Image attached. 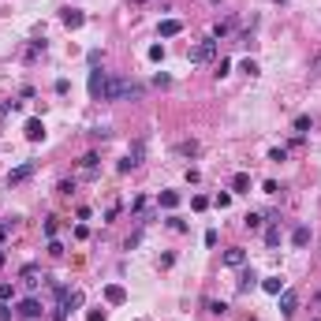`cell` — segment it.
Wrapping results in <instances>:
<instances>
[{"mask_svg": "<svg viewBox=\"0 0 321 321\" xmlns=\"http://www.w3.org/2000/svg\"><path fill=\"white\" fill-rule=\"evenodd\" d=\"M52 288H56V314H52V321H64L71 310L82 306V291H68V288H60V284H52Z\"/></svg>", "mask_w": 321, "mask_h": 321, "instance_id": "cell-1", "label": "cell"}, {"mask_svg": "<svg viewBox=\"0 0 321 321\" xmlns=\"http://www.w3.org/2000/svg\"><path fill=\"white\" fill-rule=\"evenodd\" d=\"M187 56H191V64H209L213 56H217V37H205V41H198Z\"/></svg>", "mask_w": 321, "mask_h": 321, "instance_id": "cell-2", "label": "cell"}, {"mask_svg": "<svg viewBox=\"0 0 321 321\" xmlns=\"http://www.w3.org/2000/svg\"><path fill=\"white\" fill-rule=\"evenodd\" d=\"M277 299H280V314H284V317H291V314L299 310V295H295L291 288H284V291H280Z\"/></svg>", "mask_w": 321, "mask_h": 321, "instance_id": "cell-3", "label": "cell"}, {"mask_svg": "<svg viewBox=\"0 0 321 321\" xmlns=\"http://www.w3.org/2000/svg\"><path fill=\"white\" fill-rule=\"evenodd\" d=\"M34 161H26V165H19V168H12V172H8V187H12V183H23V179H30L34 176Z\"/></svg>", "mask_w": 321, "mask_h": 321, "instance_id": "cell-4", "label": "cell"}, {"mask_svg": "<svg viewBox=\"0 0 321 321\" xmlns=\"http://www.w3.org/2000/svg\"><path fill=\"white\" fill-rule=\"evenodd\" d=\"M19 277H23V284H26V288L34 291V288H37V284H41V280H45V273L37 269V265H26L23 273H19Z\"/></svg>", "mask_w": 321, "mask_h": 321, "instance_id": "cell-5", "label": "cell"}, {"mask_svg": "<svg viewBox=\"0 0 321 321\" xmlns=\"http://www.w3.org/2000/svg\"><path fill=\"white\" fill-rule=\"evenodd\" d=\"M243 261H247V250H243V247H232V250H224V265H228V269H239Z\"/></svg>", "mask_w": 321, "mask_h": 321, "instance_id": "cell-6", "label": "cell"}, {"mask_svg": "<svg viewBox=\"0 0 321 321\" xmlns=\"http://www.w3.org/2000/svg\"><path fill=\"white\" fill-rule=\"evenodd\" d=\"M60 23L68 26V30H79V26L86 23V15H82V12H75V8H68V12L60 15Z\"/></svg>", "mask_w": 321, "mask_h": 321, "instance_id": "cell-7", "label": "cell"}, {"mask_svg": "<svg viewBox=\"0 0 321 321\" xmlns=\"http://www.w3.org/2000/svg\"><path fill=\"white\" fill-rule=\"evenodd\" d=\"M15 310H19V317H41V303L37 299H23Z\"/></svg>", "mask_w": 321, "mask_h": 321, "instance_id": "cell-8", "label": "cell"}, {"mask_svg": "<svg viewBox=\"0 0 321 321\" xmlns=\"http://www.w3.org/2000/svg\"><path fill=\"white\" fill-rule=\"evenodd\" d=\"M105 79H109L105 71H97V68L90 71V97H101V90H105Z\"/></svg>", "mask_w": 321, "mask_h": 321, "instance_id": "cell-9", "label": "cell"}, {"mask_svg": "<svg viewBox=\"0 0 321 321\" xmlns=\"http://www.w3.org/2000/svg\"><path fill=\"white\" fill-rule=\"evenodd\" d=\"M26 138H30V142H41L45 138V124L41 120H26Z\"/></svg>", "mask_w": 321, "mask_h": 321, "instance_id": "cell-10", "label": "cell"}, {"mask_svg": "<svg viewBox=\"0 0 321 321\" xmlns=\"http://www.w3.org/2000/svg\"><path fill=\"white\" fill-rule=\"evenodd\" d=\"M105 299H109L112 306H120V303H127V291L120 288V284H109V288H105Z\"/></svg>", "mask_w": 321, "mask_h": 321, "instance_id": "cell-11", "label": "cell"}, {"mask_svg": "<svg viewBox=\"0 0 321 321\" xmlns=\"http://www.w3.org/2000/svg\"><path fill=\"white\" fill-rule=\"evenodd\" d=\"M232 191H235V194H247V191H250V176H247V172H235V176H232Z\"/></svg>", "mask_w": 321, "mask_h": 321, "instance_id": "cell-12", "label": "cell"}, {"mask_svg": "<svg viewBox=\"0 0 321 321\" xmlns=\"http://www.w3.org/2000/svg\"><path fill=\"white\" fill-rule=\"evenodd\" d=\"M261 288H265L269 295H280V291H284L288 284H284V277H265V280H261Z\"/></svg>", "mask_w": 321, "mask_h": 321, "instance_id": "cell-13", "label": "cell"}, {"mask_svg": "<svg viewBox=\"0 0 321 321\" xmlns=\"http://www.w3.org/2000/svg\"><path fill=\"white\" fill-rule=\"evenodd\" d=\"M306 243H310V228H306V224H299V228L291 232V247H306Z\"/></svg>", "mask_w": 321, "mask_h": 321, "instance_id": "cell-14", "label": "cell"}, {"mask_svg": "<svg viewBox=\"0 0 321 321\" xmlns=\"http://www.w3.org/2000/svg\"><path fill=\"white\" fill-rule=\"evenodd\" d=\"M179 30H183V23H179V19H165V23H161V37H176Z\"/></svg>", "mask_w": 321, "mask_h": 321, "instance_id": "cell-15", "label": "cell"}, {"mask_svg": "<svg viewBox=\"0 0 321 321\" xmlns=\"http://www.w3.org/2000/svg\"><path fill=\"white\" fill-rule=\"evenodd\" d=\"M235 30V19H221V23L213 26V37H224V34H232Z\"/></svg>", "mask_w": 321, "mask_h": 321, "instance_id": "cell-16", "label": "cell"}, {"mask_svg": "<svg viewBox=\"0 0 321 321\" xmlns=\"http://www.w3.org/2000/svg\"><path fill=\"white\" fill-rule=\"evenodd\" d=\"M254 284H258V273H254V269H247V273L239 277V291H250Z\"/></svg>", "mask_w": 321, "mask_h": 321, "instance_id": "cell-17", "label": "cell"}, {"mask_svg": "<svg viewBox=\"0 0 321 321\" xmlns=\"http://www.w3.org/2000/svg\"><path fill=\"white\" fill-rule=\"evenodd\" d=\"M97 172V153H86L82 157V176H93Z\"/></svg>", "mask_w": 321, "mask_h": 321, "instance_id": "cell-18", "label": "cell"}, {"mask_svg": "<svg viewBox=\"0 0 321 321\" xmlns=\"http://www.w3.org/2000/svg\"><path fill=\"white\" fill-rule=\"evenodd\" d=\"M161 205H165V209H176V205H179V194L176 191H161Z\"/></svg>", "mask_w": 321, "mask_h": 321, "instance_id": "cell-19", "label": "cell"}, {"mask_svg": "<svg viewBox=\"0 0 321 321\" xmlns=\"http://www.w3.org/2000/svg\"><path fill=\"white\" fill-rule=\"evenodd\" d=\"M205 310H209V314H228V303H217V299H205Z\"/></svg>", "mask_w": 321, "mask_h": 321, "instance_id": "cell-20", "label": "cell"}, {"mask_svg": "<svg viewBox=\"0 0 321 321\" xmlns=\"http://www.w3.org/2000/svg\"><path fill=\"white\" fill-rule=\"evenodd\" d=\"M243 224H247L250 232H258L261 228V213H247V217H243Z\"/></svg>", "mask_w": 321, "mask_h": 321, "instance_id": "cell-21", "label": "cell"}, {"mask_svg": "<svg viewBox=\"0 0 321 321\" xmlns=\"http://www.w3.org/2000/svg\"><path fill=\"white\" fill-rule=\"evenodd\" d=\"M213 205H217V209H228V205H232V194H228V191H221V194L213 198Z\"/></svg>", "mask_w": 321, "mask_h": 321, "instance_id": "cell-22", "label": "cell"}, {"mask_svg": "<svg viewBox=\"0 0 321 321\" xmlns=\"http://www.w3.org/2000/svg\"><path fill=\"white\" fill-rule=\"evenodd\" d=\"M310 131V116H295V135H306Z\"/></svg>", "mask_w": 321, "mask_h": 321, "instance_id": "cell-23", "label": "cell"}, {"mask_svg": "<svg viewBox=\"0 0 321 321\" xmlns=\"http://www.w3.org/2000/svg\"><path fill=\"white\" fill-rule=\"evenodd\" d=\"M191 205H194L198 213H202V209H209V198H205V194H194V198H191Z\"/></svg>", "mask_w": 321, "mask_h": 321, "instance_id": "cell-24", "label": "cell"}, {"mask_svg": "<svg viewBox=\"0 0 321 321\" xmlns=\"http://www.w3.org/2000/svg\"><path fill=\"white\" fill-rule=\"evenodd\" d=\"M149 60H153V64L165 60V45H149Z\"/></svg>", "mask_w": 321, "mask_h": 321, "instance_id": "cell-25", "label": "cell"}, {"mask_svg": "<svg viewBox=\"0 0 321 321\" xmlns=\"http://www.w3.org/2000/svg\"><path fill=\"white\" fill-rule=\"evenodd\" d=\"M243 71H247L250 79H254V75H261V68H258V60H243Z\"/></svg>", "mask_w": 321, "mask_h": 321, "instance_id": "cell-26", "label": "cell"}, {"mask_svg": "<svg viewBox=\"0 0 321 321\" xmlns=\"http://www.w3.org/2000/svg\"><path fill=\"white\" fill-rule=\"evenodd\" d=\"M265 243H269V247H280V228H269L265 232Z\"/></svg>", "mask_w": 321, "mask_h": 321, "instance_id": "cell-27", "label": "cell"}, {"mask_svg": "<svg viewBox=\"0 0 321 321\" xmlns=\"http://www.w3.org/2000/svg\"><path fill=\"white\" fill-rule=\"evenodd\" d=\"M168 228H172V232H187V221H179V217H168Z\"/></svg>", "mask_w": 321, "mask_h": 321, "instance_id": "cell-28", "label": "cell"}, {"mask_svg": "<svg viewBox=\"0 0 321 321\" xmlns=\"http://www.w3.org/2000/svg\"><path fill=\"white\" fill-rule=\"evenodd\" d=\"M179 153H183V157H194L198 153V142H183V146H179Z\"/></svg>", "mask_w": 321, "mask_h": 321, "instance_id": "cell-29", "label": "cell"}, {"mask_svg": "<svg viewBox=\"0 0 321 321\" xmlns=\"http://www.w3.org/2000/svg\"><path fill=\"white\" fill-rule=\"evenodd\" d=\"M228 71H232V64H228V60H221V64H217V79H224Z\"/></svg>", "mask_w": 321, "mask_h": 321, "instance_id": "cell-30", "label": "cell"}, {"mask_svg": "<svg viewBox=\"0 0 321 321\" xmlns=\"http://www.w3.org/2000/svg\"><path fill=\"white\" fill-rule=\"evenodd\" d=\"M56 191H60V194H71V191H75V179H64V183L56 187Z\"/></svg>", "mask_w": 321, "mask_h": 321, "instance_id": "cell-31", "label": "cell"}, {"mask_svg": "<svg viewBox=\"0 0 321 321\" xmlns=\"http://www.w3.org/2000/svg\"><path fill=\"white\" fill-rule=\"evenodd\" d=\"M284 157H288V149H284V146H277V149L269 153V161H284Z\"/></svg>", "mask_w": 321, "mask_h": 321, "instance_id": "cell-32", "label": "cell"}, {"mask_svg": "<svg viewBox=\"0 0 321 321\" xmlns=\"http://www.w3.org/2000/svg\"><path fill=\"white\" fill-rule=\"evenodd\" d=\"M12 295H15V288H12V284H0V299H12Z\"/></svg>", "mask_w": 321, "mask_h": 321, "instance_id": "cell-33", "label": "cell"}, {"mask_svg": "<svg viewBox=\"0 0 321 321\" xmlns=\"http://www.w3.org/2000/svg\"><path fill=\"white\" fill-rule=\"evenodd\" d=\"M86 321H105V310H90V314H86Z\"/></svg>", "mask_w": 321, "mask_h": 321, "instance_id": "cell-34", "label": "cell"}, {"mask_svg": "<svg viewBox=\"0 0 321 321\" xmlns=\"http://www.w3.org/2000/svg\"><path fill=\"white\" fill-rule=\"evenodd\" d=\"M8 232H12V224H0V243L8 239Z\"/></svg>", "mask_w": 321, "mask_h": 321, "instance_id": "cell-35", "label": "cell"}, {"mask_svg": "<svg viewBox=\"0 0 321 321\" xmlns=\"http://www.w3.org/2000/svg\"><path fill=\"white\" fill-rule=\"evenodd\" d=\"M0 321H12V310L8 306H0Z\"/></svg>", "mask_w": 321, "mask_h": 321, "instance_id": "cell-36", "label": "cell"}, {"mask_svg": "<svg viewBox=\"0 0 321 321\" xmlns=\"http://www.w3.org/2000/svg\"><path fill=\"white\" fill-rule=\"evenodd\" d=\"M0 265H4V250H0Z\"/></svg>", "mask_w": 321, "mask_h": 321, "instance_id": "cell-37", "label": "cell"}, {"mask_svg": "<svg viewBox=\"0 0 321 321\" xmlns=\"http://www.w3.org/2000/svg\"><path fill=\"white\" fill-rule=\"evenodd\" d=\"M209 4H224V0H209Z\"/></svg>", "mask_w": 321, "mask_h": 321, "instance_id": "cell-38", "label": "cell"}]
</instances>
